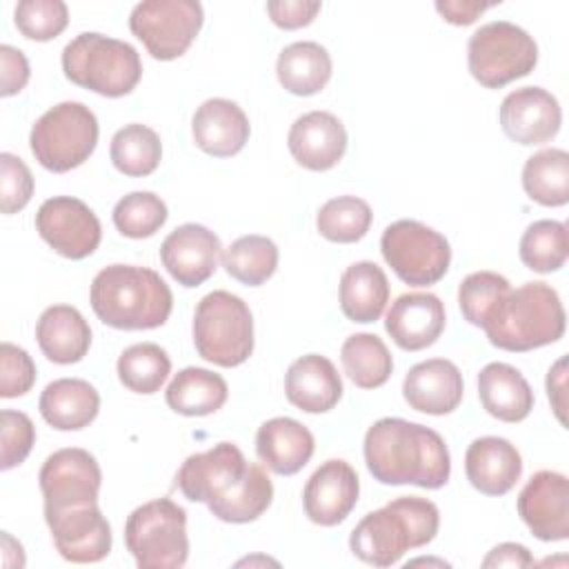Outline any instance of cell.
<instances>
[{
    "label": "cell",
    "instance_id": "cell-1",
    "mask_svg": "<svg viewBox=\"0 0 569 569\" xmlns=\"http://www.w3.org/2000/svg\"><path fill=\"white\" fill-rule=\"evenodd\" d=\"M176 485L187 500L204 502L218 520L231 525L260 518L273 500L267 471L247 462L233 442H218L207 451L191 453L178 469Z\"/></svg>",
    "mask_w": 569,
    "mask_h": 569
},
{
    "label": "cell",
    "instance_id": "cell-2",
    "mask_svg": "<svg viewBox=\"0 0 569 569\" xmlns=\"http://www.w3.org/2000/svg\"><path fill=\"white\" fill-rule=\"evenodd\" d=\"M365 462L382 485L440 489L451 473L445 438L418 422L380 418L365 433Z\"/></svg>",
    "mask_w": 569,
    "mask_h": 569
},
{
    "label": "cell",
    "instance_id": "cell-3",
    "mask_svg": "<svg viewBox=\"0 0 569 569\" xmlns=\"http://www.w3.org/2000/svg\"><path fill=\"white\" fill-rule=\"evenodd\" d=\"M89 300L100 322L124 331L162 327L173 307V293L160 273L136 264L100 269L91 282Z\"/></svg>",
    "mask_w": 569,
    "mask_h": 569
},
{
    "label": "cell",
    "instance_id": "cell-4",
    "mask_svg": "<svg viewBox=\"0 0 569 569\" xmlns=\"http://www.w3.org/2000/svg\"><path fill=\"white\" fill-rule=\"evenodd\" d=\"M440 527L438 507L420 496H400L367 513L349 536L351 553L373 567L396 565L405 551L429 545Z\"/></svg>",
    "mask_w": 569,
    "mask_h": 569
},
{
    "label": "cell",
    "instance_id": "cell-5",
    "mask_svg": "<svg viewBox=\"0 0 569 569\" xmlns=\"http://www.w3.org/2000/svg\"><path fill=\"white\" fill-rule=\"evenodd\" d=\"M565 325L558 291L547 282H525L498 300L482 329L493 347L520 353L560 340Z\"/></svg>",
    "mask_w": 569,
    "mask_h": 569
},
{
    "label": "cell",
    "instance_id": "cell-6",
    "mask_svg": "<svg viewBox=\"0 0 569 569\" xmlns=\"http://www.w3.org/2000/svg\"><path fill=\"white\" fill-rule=\"evenodd\" d=\"M62 71L67 80L82 89L120 98L131 93L140 82L142 62L129 42L84 31L64 44Z\"/></svg>",
    "mask_w": 569,
    "mask_h": 569
},
{
    "label": "cell",
    "instance_id": "cell-7",
    "mask_svg": "<svg viewBox=\"0 0 569 569\" xmlns=\"http://www.w3.org/2000/svg\"><path fill=\"white\" fill-rule=\"evenodd\" d=\"M193 345L207 362L242 365L253 351V316L247 302L222 289L202 296L193 311Z\"/></svg>",
    "mask_w": 569,
    "mask_h": 569
},
{
    "label": "cell",
    "instance_id": "cell-8",
    "mask_svg": "<svg viewBox=\"0 0 569 569\" xmlns=\"http://www.w3.org/2000/svg\"><path fill=\"white\" fill-rule=\"evenodd\" d=\"M124 545L140 569H178L189 558L187 511L171 498L136 507L124 522Z\"/></svg>",
    "mask_w": 569,
    "mask_h": 569
},
{
    "label": "cell",
    "instance_id": "cell-9",
    "mask_svg": "<svg viewBox=\"0 0 569 569\" xmlns=\"http://www.w3.org/2000/svg\"><path fill=\"white\" fill-rule=\"evenodd\" d=\"M96 113L76 100L47 109L31 127L29 147L33 158L53 173L80 167L98 144Z\"/></svg>",
    "mask_w": 569,
    "mask_h": 569
},
{
    "label": "cell",
    "instance_id": "cell-10",
    "mask_svg": "<svg viewBox=\"0 0 569 569\" xmlns=\"http://www.w3.org/2000/svg\"><path fill=\"white\" fill-rule=\"evenodd\" d=\"M538 62L536 40L509 20H493L476 29L467 44V64L473 80L500 89L529 76Z\"/></svg>",
    "mask_w": 569,
    "mask_h": 569
},
{
    "label": "cell",
    "instance_id": "cell-11",
    "mask_svg": "<svg viewBox=\"0 0 569 569\" xmlns=\"http://www.w3.org/2000/svg\"><path fill=\"white\" fill-rule=\"evenodd\" d=\"M380 251L393 273L411 287L436 284L451 262L447 238L418 220L391 222L382 231Z\"/></svg>",
    "mask_w": 569,
    "mask_h": 569
},
{
    "label": "cell",
    "instance_id": "cell-12",
    "mask_svg": "<svg viewBox=\"0 0 569 569\" xmlns=\"http://www.w3.org/2000/svg\"><path fill=\"white\" fill-rule=\"evenodd\" d=\"M204 22L196 0H142L131 9L129 29L156 60L180 58Z\"/></svg>",
    "mask_w": 569,
    "mask_h": 569
},
{
    "label": "cell",
    "instance_id": "cell-13",
    "mask_svg": "<svg viewBox=\"0 0 569 569\" xmlns=\"http://www.w3.org/2000/svg\"><path fill=\"white\" fill-rule=\"evenodd\" d=\"M40 491L44 513L98 502L102 471L98 460L80 447L53 451L40 467Z\"/></svg>",
    "mask_w": 569,
    "mask_h": 569
},
{
    "label": "cell",
    "instance_id": "cell-14",
    "mask_svg": "<svg viewBox=\"0 0 569 569\" xmlns=\"http://www.w3.org/2000/svg\"><path fill=\"white\" fill-rule=\"evenodd\" d=\"M36 231L56 253L69 260L91 256L102 240L98 216L89 204L71 196L44 200L36 213Z\"/></svg>",
    "mask_w": 569,
    "mask_h": 569
},
{
    "label": "cell",
    "instance_id": "cell-15",
    "mask_svg": "<svg viewBox=\"0 0 569 569\" xmlns=\"http://www.w3.org/2000/svg\"><path fill=\"white\" fill-rule=\"evenodd\" d=\"M58 553L69 562H100L111 551V527L98 502L44 513Z\"/></svg>",
    "mask_w": 569,
    "mask_h": 569
},
{
    "label": "cell",
    "instance_id": "cell-16",
    "mask_svg": "<svg viewBox=\"0 0 569 569\" xmlns=\"http://www.w3.org/2000/svg\"><path fill=\"white\" fill-rule=\"evenodd\" d=\"M518 513L529 531L545 542L569 538V480L542 469L529 478L518 496Z\"/></svg>",
    "mask_w": 569,
    "mask_h": 569
},
{
    "label": "cell",
    "instance_id": "cell-17",
    "mask_svg": "<svg viewBox=\"0 0 569 569\" xmlns=\"http://www.w3.org/2000/svg\"><path fill=\"white\" fill-rule=\"evenodd\" d=\"M220 256V238L196 222L176 227L160 244L164 269L182 287H198L209 280L218 269Z\"/></svg>",
    "mask_w": 569,
    "mask_h": 569
},
{
    "label": "cell",
    "instance_id": "cell-18",
    "mask_svg": "<svg viewBox=\"0 0 569 569\" xmlns=\"http://www.w3.org/2000/svg\"><path fill=\"white\" fill-rule=\"evenodd\" d=\"M562 122V111L553 93L542 87H520L505 96L500 104V127L518 144L549 142Z\"/></svg>",
    "mask_w": 569,
    "mask_h": 569
},
{
    "label": "cell",
    "instance_id": "cell-19",
    "mask_svg": "<svg viewBox=\"0 0 569 569\" xmlns=\"http://www.w3.org/2000/svg\"><path fill=\"white\" fill-rule=\"evenodd\" d=\"M358 493L360 482L356 469L340 458H331L309 476L302 491V507L311 522L336 527L351 513Z\"/></svg>",
    "mask_w": 569,
    "mask_h": 569
},
{
    "label": "cell",
    "instance_id": "cell-20",
    "mask_svg": "<svg viewBox=\"0 0 569 569\" xmlns=\"http://www.w3.org/2000/svg\"><path fill=\"white\" fill-rule=\"evenodd\" d=\"M445 320V305L436 293L411 291L393 300L385 318V329L400 349L420 351L440 338Z\"/></svg>",
    "mask_w": 569,
    "mask_h": 569
},
{
    "label": "cell",
    "instance_id": "cell-21",
    "mask_svg": "<svg viewBox=\"0 0 569 569\" xmlns=\"http://www.w3.org/2000/svg\"><path fill=\"white\" fill-rule=\"evenodd\" d=\"M293 160L309 171L336 167L347 151L345 124L329 111H309L293 120L287 136Z\"/></svg>",
    "mask_w": 569,
    "mask_h": 569
},
{
    "label": "cell",
    "instance_id": "cell-22",
    "mask_svg": "<svg viewBox=\"0 0 569 569\" xmlns=\"http://www.w3.org/2000/svg\"><path fill=\"white\" fill-rule=\"evenodd\" d=\"M462 373L447 358H431L413 365L402 382L407 405L429 416L451 413L462 402Z\"/></svg>",
    "mask_w": 569,
    "mask_h": 569
},
{
    "label": "cell",
    "instance_id": "cell-23",
    "mask_svg": "<svg viewBox=\"0 0 569 569\" xmlns=\"http://www.w3.org/2000/svg\"><path fill=\"white\" fill-rule=\"evenodd\" d=\"M465 473L480 493L505 496L522 476V458L507 438L482 436L467 447Z\"/></svg>",
    "mask_w": 569,
    "mask_h": 569
},
{
    "label": "cell",
    "instance_id": "cell-24",
    "mask_svg": "<svg viewBox=\"0 0 569 569\" xmlns=\"http://www.w3.org/2000/svg\"><path fill=\"white\" fill-rule=\"evenodd\" d=\"M251 133L247 113L227 98L204 100L191 118V136L198 149L216 158H229L242 151Z\"/></svg>",
    "mask_w": 569,
    "mask_h": 569
},
{
    "label": "cell",
    "instance_id": "cell-25",
    "mask_svg": "<svg viewBox=\"0 0 569 569\" xmlns=\"http://www.w3.org/2000/svg\"><path fill=\"white\" fill-rule=\"evenodd\" d=\"M287 400L307 413H325L342 398V378L333 362L320 353L293 360L284 373Z\"/></svg>",
    "mask_w": 569,
    "mask_h": 569
},
{
    "label": "cell",
    "instance_id": "cell-26",
    "mask_svg": "<svg viewBox=\"0 0 569 569\" xmlns=\"http://www.w3.org/2000/svg\"><path fill=\"white\" fill-rule=\"evenodd\" d=\"M311 431L287 416L271 418L258 427L256 453L278 476L298 473L313 456Z\"/></svg>",
    "mask_w": 569,
    "mask_h": 569
},
{
    "label": "cell",
    "instance_id": "cell-27",
    "mask_svg": "<svg viewBox=\"0 0 569 569\" xmlns=\"http://www.w3.org/2000/svg\"><path fill=\"white\" fill-rule=\"evenodd\" d=\"M40 351L56 365L80 362L91 347V327L71 305L47 307L36 325Z\"/></svg>",
    "mask_w": 569,
    "mask_h": 569
},
{
    "label": "cell",
    "instance_id": "cell-28",
    "mask_svg": "<svg viewBox=\"0 0 569 569\" xmlns=\"http://www.w3.org/2000/svg\"><path fill=\"white\" fill-rule=\"evenodd\" d=\"M40 413L58 431L89 427L100 411V393L82 378H58L40 393Z\"/></svg>",
    "mask_w": 569,
    "mask_h": 569
},
{
    "label": "cell",
    "instance_id": "cell-29",
    "mask_svg": "<svg viewBox=\"0 0 569 569\" xmlns=\"http://www.w3.org/2000/svg\"><path fill=\"white\" fill-rule=\"evenodd\" d=\"M478 396L482 409L502 422L525 420L536 400L525 376L507 362H489L480 369Z\"/></svg>",
    "mask_w": 569,
    "mask_h": 569
},
{
    "label": "cell",
    "instance_id": "cell-30",
    "mask_svg": "<svg viewBox=\"0 0 569 569\" xmlns=\"http://www.w3.org/2000/svg\"><path fill=\"white\" fill-rule=\"evenodd\" d=\"M389 302V280L385 271L360 260L349 264L340 276V309L351 322H376Z\"/></svg>",
    "mask_w": 569,
    "mask_h": 569
},
{
    "label": "cell",
    "instance_id": "cell-31",
    "mask_svg": "<svg viewBox=\"0 0 569 569\" xmlns=\"http://www.w3.org/2000/svg\"><path fill=\"white\" fill-rule=\"evenodd\" d=\"M331 56L329 51L313 42L300 40L287 44L276 62L278 82L293 96H313L331 78Z\"/></svg>",
    "mask_w": 569,
    "mask_h": 569
},
{
    "label": "cell",
    "instance_id": "cell-32",
    "mask_svg": "<svg viewBox=\"0 0 569 569\" xmlns=\"http://www.w3.org/2000/svg\"><path fill=\"white\" fill-rule=\"evenodd\" d=\"M227 396L229 387L224 378L202 367L180 369L164 391L167 405L180 416L216 413L227 402Z\"/></svg>",
    "mask_w": 569,
    "mask_h": 569
},
{
    "label": "cell",
    "instance_id": "cell-33",
    "mask_svg": "<svg viewBox=\"0 0 569 569\" xmlns=\"http://www.w3.org/2000/svg\"><path fill=\"white\" fill-rule=\"evenodd\" d=\"M525 193L542 207L569 202V153L565 149H542L527 158L522 167Z\"/></svg>",
    "mask_w": 569,
    "mask_h": 569
},
{
    "label": "cell",
    "instance_id": "cell-34",
    "mask_svg": "<svg viewBox=\"0 0 569 569\" xmlns=\"http://www.w3.org/2000/svg\"><path fill=\"white\" fill-rule=\"evenodd\" d=\"M340 360L349 380L360 389L382 387L391 371L393 358L376 333H353L342 342Z\"/></svg>",
    "mask_w": 569,
    "mask_h": 569
},
{
    "label": "cell",
    "instance_id": "cell-35",
    "mask_svg": "<svg viewBox=\"0 0 569 569\" xmlns=\"http://www.w3.org/2000/svg\"><path fill=\"white\" fill-rule=\"evenodd\" d=\"M109 156L120 173L129 178H144L158 169L162 142L151 127L131 122L113 133Z\"/></svg>",
    "mask_w": 569,
    "mask_h": 569
},
{
    "label": "cell",
    "instance_id": "cell-36",
    "mask_svg": "<svg viewBox=\"0 0 569 569\" xmlns=\"http://www.w3.org/2000/svg\"><path fill=\"white\" fill-rule=\"evenodd\" d=\"M224 271L247 287H258L267 282L278 267V247L271 238L249 233L233 240L222 249Z\"/></svg>",
    "mask_w": 569,
    "mask_h": 569
},
{
    "label": "cell",
    "instance_id": "cell-37",
    "mask_svg": "<svg viewBox=\"0 0 569 569\" xmlns=\"http://www.w3.org/2000/svg\"><path fill=\"white\" fill-rule=\"evenodd\" d=\"M171 371L167 351L156 342L127 347L118 358V378L133 393H156Z\"/></svg>",
    "mask_w": 569,
    "mask_h": 569
},
{
    "label": "cell",
    "instance_id": "cell-38",
    "mask_svg": "<svg viewBox=\"0 0 569 569\" xmlns=\"http://www.w3.org/2000/svg\"><path fill=\"white\" fill-rule=\"evenodd\" d=\"M569 256L567 224L560 220H536L520 238V260L538 273H551L565 267Z\"/></svg>",
    "mask_w": 569,
    "mask_h": 569
},
{
    "label": "cell",
    "instance_id": "cell-39",
    "mask_svg": "<svg viewBox=\"0 0 569 569\" xmlns=\"http://www.w3.org/2000/svg\"><path fill=\"white\" fill-rule=\"evenodd\" d=\"M371 220V207L362 198L338 196L320 207L316 216V227L322 238L340 244H351L367 236Z\"/></svg>",
    "mask_w": 569,
    "mask_h": 569
},
{
    "label": "cell",
    "instance_id": "cell-40",
    "mask_svg": "<svg viewBox=\"0 0 569 569\" xmlns=\"http://www.w3.org/2000/svg\"><path fill=\"white\" fill-rule=\"evenodd\" d=\"M167 216L164 200L151 191H131L113 207L116 229L133 240L153 236L167 222Z\"/></svg>",
    "mask_w": 569,
    "mask_h": 569
},
{
    "label": "cell",
    "instance_id": "cell-41",
    "mask_svg": "<svg viewBox=\"0 0 569 569\" xmlns=\"http://www.w3.org/2000/svg\"><path fill=\"white\" fill-rule=\"evenodd\" d=\"M511 284L496 271H473L458 287V305L465 320L473 327H482L500 298L509 293Z\"/></svg>",
    "mask_w": 569,
    "mask_h": 569
},
{
    "label": "cell",
    "instance_id": "cell-42",
    "mask_svg": "<svg viewBox=\"0 0 569 569\" xmlns=\"http://www.w3.org/2000/svg\"><path fill=\"white\" fill-rule=\"evenodd\" d=\"M13 20L24 38L47 42L67 29L69 9L62 0H20Z\"/></svg>",
    "mask_w": 569,
    "mask_h": 569
},
{
    "label": "cell",
    "instance_id": "cell-43",
    "mask_svg": "<svg viewBox=\"0 0 569 569\" xmlns=\"http://www.w3.org/2000/svg\"><path fill=\"white\" fill-rule=\"evenodd\" d=\"M36 442V427L22 411H0V469L9 471L27 460Z\"/></svg>",
    "mask_w": 569,
    "mask_h": 569
},
{
    "label": "cell",
    "instance_id": "cell-44",
    "mask_svg": "<svg viewBox=\"0 0 569 569\" xmlns=\"http://www.w3.org/2000/svg\"><path fill=\"white\" fill-rule=\"evenodd\" d=\"M33 196V176L22 158L4 151L0 153V209L16 213L29 204Z\"/></svg>",
    "mask_w": 569,
    "mask_h": 569
},
{
    "label": "cell",
    "instance_id": "cell-45",
    "mask_svg": "<svg viewBox=\"0 0 569 569\" xmlns=\"http://www.w3.org/2000/svg\"><path fill=\"white\" fill-rule=\"evenodd\" d=\"M36 362L31 356L11 342L0 345V396L18 398L31 391L36 382Z\"/></svg>",
    "mask_w": 569,
    "mask_h": 569
},
{
    "label": "cell",
    "instance_id": "cell-46",
    "mask_svg": "<svg viewBox=\"0 0 569 569\" xmlns=\"http://www.w3.org/2000/svg\"><path fill=\"white\" fill-rule=\"evenodd\" d=\"M322 4L318 0H271L267 13L280 29H300L313 22Z\"/></svg>",
    "mask_w": 569,
    "mask_h": 569
},
{
    "label": "cell",
    "instance_id": "cell-47",
    "mask_svg": "<svg viewBox=\"0 0 569 569\" xmlns=\"http://www.w3.org/2000/svg\"><path fill=\"white\" fill-rule=\"evenodd\" d=\"M0 96L9 98L13 93H20L24 89V84L29 82V62L27 56L11 47V44H2L0 47Z\"/></svg>",
    "mask_w": 569,
    "mask_h": 569
},
{
    "label": "cell",
    "instance_id": "cell-48",
    "mask_svg": "<svg viewBox=\"0 0 569 569\" xmlns=\"http://www.w3.org/2000/svg\"><path fill=\"white\" fill-rule=\"evenodd\" d=\"M496 7V2H482V0H438L436 11L451 24L467 27L476 22L480 13Z\"/></svg>",
    "mask_w": 569,
    "mask_h": 569
},
{
    "label": "cell",
    "instance_id": "cell-49",
    "mask_svg": "<svg viewBox=\"0 0 569 569\" xmlns=\"http://www.w3.org/2000/svg\"><path fill=\"white\" fill-rule=\"evenodd\" d=\"M533 565V556L529 553V549L525 545L518 542H500L496 545L482 560V567H513V569H522V567H531Z\"/></svg>",
    "mask_w": 569,
    "mask_h": 569
},
{
    "label": "cell",
    "instance_id": "cell-50",
    "mask_svg": "<svg viewBox=\"0 0 569 569\" xmlns=\"http://www.w3.org/2000/svg\"><path fill=\"white\" fill-rule=\"evenodd\" d=\"M567 358H558L556 365L547 373V396L551 400L553 413L558 416L560 425H567Z\"/></svg>",
    "mask_w": 569,
    "mask_h": 569
}]
</instances>
